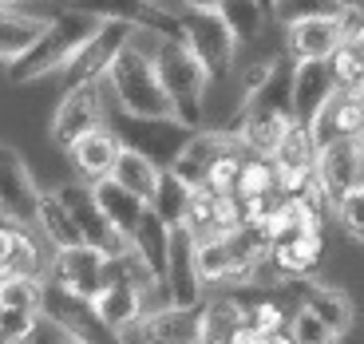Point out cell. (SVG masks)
Listing matches in <instances>:
<instances>
[{
  "label": "cell",
  "instance_id": "6da1fadb",
  "mask_svg": "<svg viewBox=\"0 0 364 344\" xmlns=\"http://www.w3.org/2000/svg\"><path fill=\"white\" fill-rule=\"evenodd\" d=\"M159 28H135L131 40L123 44V52L115 55V64L107 68L103 75V87L111 91V103L127 115H139V119H174V107L166 100L163 83H159V72H155V44Z\"/></svg>",
  "mask_w": 364,
  "mask_h": 344
},
{
  "label": "cell",
  "instance_id": "7a4b0ae2",
  "mask_svg": "<svg viewBox=\"0 0 364 344\" xmlns=\"http://www.w3.org/2000/svg\"><path fill=\"white\" fill-rule=\"evenodd\" d=\"M151 60H155L159 83H163L166 100H171V107H174V123H182L186 131H202L206 127L210 75H206V68L194 60L186 40L182 36H159Z\"/></svg>",
  "mask_w": 364,
  "mask_h": 344
},
{
  "label": "cell",
  "instance_id": "3957f363",
  "mask_svg": "<svg viewBox=\"0 0 364 344\" xmlns=\"http://www.w3.org/2000/svg\"><path fill=\"white\" fill-rule=\"evenodd\" d=\"M103 24H107V20H95V16H87V12H72V9L55 12V16L48 20V32L36 40V48L9 68V80L12 83H32V80H44V75L68 72V64L80 55V48L87 44Z\"/></svg>",
  "mask_w": 364,
  "mask_h": 344
},
{
  "label": "cell",
  "instance_id": "277c9868",
  "mask_svg": "<svg viewBox=\"0 0 364 344\" xmlns=\"http://www.w3.org/2000/svg\"><path fill=\"white\" fill-rule=\"evenodd\" d=\"M107 127L123 139V146L143 151L146 158H155L163 171H171L174 158L182 154V146H186V139L194 135V131H186L182 123H174V119H139V115L119 111L115 103L107 107Z\"/></svg>",
  "mask_w": 364,
  "mask_h": 344
},
{
  "label": "cell",
  "instance_id": "5b68a950",
  "mask_svg": "<svg viewBox=\"0 0 364 344\" xmlns=\"http://www.w3.org/2000/svg\"><path fill=\"white\" fill-rule=\"evenodd\" d=\"M182 40L194 52L202 68H206L210 83H222L230 72H234V55H237V40L226 28V20L218 12H182L178 16Z\"/></svg>",
  "mask_w": 364,
  "mask_h": 344
},
{
  "label": "cell",
  "instance_id": "8992f818",
  "mask_svg": "<svg viewBox=\"0 0 364 344\" xmlns=\"http://www.w3.org/2000/svg\"><path fill=\"white\" fill-rule=\"evenodd\" d=\"M40 317L52 321L60 333L75 336V340H83V344H123V336L111 333L100 321V313H95L91 301L60 289V285H52L48 277H44V305H40Z\"/></svg>",
  "mask_w": 364,
  "mask_h": 344
},
{
  "label": "cell",
  "instance_id": "52a82bcc",
  "mask_svg": "<svg viewBox=\"0 0 364 344\" xmlns=\"http://www.w3.org/2000/svg\"><path fill=\"white\" fill-rule=\"evenodd\" d=\"M100 127H107L103 83H80V87H68L64 91V100H60V107H55L48 135H52L55 146L72 151L83 135H91V131H100Z\"/></svg>",
  "mask_w": 364,
  "mask_h": 344
},
{
  "label": "cell",
  "instance_id": "ba28073f",
  "mask_svg": "<svg viewBox=\"0 0 364 344\" xmlns=\"http://www.w3.org/2000/svg\"><path fill=\"white\" fill-rule=\"evenodd\" d=\"M44 190L36 186L28 171L24 154L16 146H0V217L9 226H32L36 230V210Z\"/></svg>",
  "mask_w": 364,
  "mask_h": 344
},
{
  "label": "cell",
  "instance_id": "9c48e42d",
  "mask_svg": "<svg viewBox=\"0 0 364 344\" xmlns=\"http://www.w3.org/2000/svg\"><path fill=\"white\" fill-rule=\"evenodd\" d=\"M166 305L174 308H198L202 305V273H198V237L186 226L171 230V249H166Z\"/></svg>",
  "mask_w": 364,
  "mask_h": 344
},
{
  "label": "cell",
  "instance_id": "30bf717a",
  "mask_svg": "<svg viewBox=\"0 0 364 344\" xmlns=\"http://www.w3.org/2000/svg\"><path fill=\"white\" fill-rule=\"evenodd\" d=\"M55 194L64 198L68 214L75 217V226H80V234H83V245L100 249L103 257H119V254H127V249H131V242L119 234L115 226H111L107 214L100 210V202H95L91 186H80V182H72V186H64V190H55Z\"/></svg>",
  "mask_w": 364,
  "mask_h": 344
},
{
  "label": "cell",
  "instance_id": "8fae6325",
  "mask_svg": "<svg viewBox=\"0 0 364 344\" xmlns=\"http://www.w3.org/2000/svg\"><path fill=\"white\" fill-rule=\"evenodd\" d=\"M135 24H123V20H107V24L80 48L72 64H68V87H80V83H103L107 68L115 64V55L123 52V44L131 40Z\"/></svg>",
  "mask_w": 364,
  "mask_h": 344
},
{
  "label": "cell",
  "instance_id": "7c38bea8",
  "mask_svg": "<svg viewBox=\"0 0 364 344\" xmlns=\"http://www.w3.org/2000/svg\"><path fill=\"white\" fill-rule=\"evenodd\" d=\"M103 269H107V257L91 245L80 249H55L52 265H48V281L60 285V289L75 293L83 301H95V293L103 289Z\"/></svg>",
  "mask_w": 364,
  "mask_h": 344
},
{
  "label": "cell",
  "instance_id": "4fadbf2b",
  "mask_svg": "<svg viewBox=\"0 0 364 344\" xmlns=\"http://www.w3.org/2000/svg\"><path fill=\"white\" fill-rule=\"evenodd\" d=\"M237 146H246L242 143V135L237 131H230V127H222V131H194L191 139H186V146H182V154L174 158V166L171 171L178 174L191 190H198V186H206V174H210V166L218 163L226 151H237Z\"/></svg>",
  "mask_w": 364,
  "mask_h": 344
},
{
  "label": "cell",
  "instance_id": "5bb4252c",
  "mask_svg": "<svg viewBox=\"0 0 364 344\" xmlns=\"http://www.w3.org/2000/svg\"><path fill=\"white\" fill-rule=\"evenodd\" d=\"M360 163H364V146L360 139H337L317 151V182L328 194L333 210L345 194H353L360 186Z\"/></svg>",
  "mask_w": 364,
  "mask_h": 344
},
{
  "label": "cell",
  "instance_id": "9a60e30c",
  "mask_svg": "<svg viewBox=\"0 0 364 344\" xmlns=\"http://www.w3.org/2000/svg\"><path fill=\"white\" fill-rule=\"evenodd\" d=\"M337 95V80L328 60H301L293 64V123L313 127V119Z\"/></svg>",
  "mask_w": 364,
  "mask_h": 344
},
{
  "label": "cell",
  "instance_id": "2e32d148",
  "mask_svg": "<svg viewBox=\"0 0 364 344\" xmlns=\"http://www.w3.org/2000/svg\"><path fill=\"white\" fill-rule=\"evenodd\" d=\"M131 333L139 336V344H202V305L198 308H174V305L151 308V313H143V321Z\"/></svg>",
  "mask_w": 364,
  "mask_h": 344
},
{
  "label": "cell",
  "instance_id": "e0dca14e",
  "mask_svg": "<svg viewBox=\"0 0 364 344\" xmlns=\"http://www.w3.org/2000/svg\"><path fill=\"white\" fill-rule=\"evenodd\" d=\"M68 9L87 12L95 20H123V24H135V28H159L166 36H182L178 16L146 4V0H68Z\"/></svg>",
  "mask_w": 364,
  "mask_h": 344
},
{
  "label": "cell",
  "instance_id": "ac0fdd59",
  "mask_svg": "<svg viewBox=\"0 0 364 344\" xmlns=\"http://www.w3.org/2000/svg\"><path fill=\"white\" fill-rule=\"evenodd\" d=\"M345 40V20L341 16H317V20H297L285 28V52L293 64L301 60H333V52Z\"/></svg>",
  "mask_w": 364,
  "mask_h": 344
},
{
  "label": "cell",
  "instance_id": "d6986e66",
  "mask_svg": "<svg viewBox=\"0 0 364 344\" xmlns=\"http://www.w3.org/2000/svg\"><path fill=\"white\" fill-rule=\"evenodd\" d=\"M289 293H297V305L309 308L313 317H321L337 336H345L356 321V308H353V297H348L341 285H325V281H293L285 285Z\"/></svg>",
  "mask_w": 364,
  "mask_h": 344
},
{
  "label": "cell",
  "instance_id": "ffe728a7",
  "mask_svg": "<svg viewBox=\"0 0 364 344\" xmlns=\"http://www.w3.org/2000/svg\"><path fill=\"white\" fill-rule=\"evenodd\" d=\"M309 135H313V143H317V151L328 143H337V139H360L364 135V95L337 91V95L325 103V111L313 119Z\"/></svg>",
  "mask_w": 364,
  "mask_h": 344
},
{
  "label": "cell",
  "instance_id": "44dd1931",
  "mask_svg": "<svg viewBox=\"0 0 364 344\" xmlns=\"http://www.w3.org/2000/svg\"><path fill=\"white\" fill-rule=\"evenodd\" d=\"M44 32H48V16L0 4V64L12 68L16 60H24Z\"/></svg>",
  "mask_w": 364,
  "mask_h": 344
},
{
  "label": "cell",
  "instance_id": "7402d4cb",
  "mask_svg": "<svg viewBox=\"0 0 364 344\" xmlns=\"http://www.w3.org/2000/svg\"><path fill=\"white\" fill-rule=\"evenodd\" d=\"M68 154H72L75 171H80L83 178L100 182V178H111V174H115V163H119V154H123V139L111 127H100V131H91V135H83Z\"/></svg>",
  "mask_w": 364,
  "mask_h": 344
},
{
  "label": "cell",
  "instance_id": "603a6c76",
  "mask_svg": "<svg viewBox=\"0 0 364 344\" xmlns=\"http://www.w3.org/2000/svg\"><path fill=\"white\" fill-rule=\"evenodd\" d=\"M91 194H95V202H100V210L107 214V222L119 230V234L131 242V234L139 230V222H143V214L151 206H146L139 194H131L127 186H119L115 178H100L91 182Z\"/></svg>",
  "mask_w": 364,
  "mask_h": 344
},
{
  "label": "cell",
  "instance_id": "cb8c5ba5",
  "mask_svg": "<svg viewBox=\"0 0 364 344\" xmlns=\"http://www.w3.org/2000/svg\"><path fill=\"white\" fill-rule=\"evenodd\" d=\"M143 301H146V293L131 289V285H115V281H111V285H103V289L95 293V301H91V305H95L100 321L111 328V333L123 336V333H131V328L143 321V313H146Z\"/></svg>",
  "mask_w": 364,
  "mask_h": 344
},
{
  "label": "cell",
  "instance_id": "d4e9b609",
  "mask_svg": "<svg viewBox=\"0 0 364 344\" xmlns=\"http://www.w3.org/2000/svg\"><path fill=\"white\" fill-rule=\"evenodd\" d=\"M36 230L52 249H80L83 245V234L75 226V217L68 214L64 198L60 194H44L40 198V210H36Z\"/></svg>",
  "mask_w": 364,
  "mask_h": 344
},
{
  "label": "cell",
  "instance_id": "484cf974",
  "mask_svg": "<svg viewBox=\"0 0 364 344\" xmlns=\"http://www.w3.org/2000/svg\"><path fill=\"white\" fill-rule=\"evenodd\" d=\"M131 249L143 257L146 269L155 273V281L163 285V277H166V249H171V226H166L155 210H146V214H143L139 230L131 234ZM163 293H166V289H163Z\"/></svg>",
  "mask_w": 364,
  "mask_h": 344
},
{
  "label": "cell",
  "instance_id": "4316f807",
  "mask_svg": "<svg viewBox=\"0 0 364 344\" xmlns=\"http://www.w3.org/2000/svg\"><path fill=\"white\" fill-rule=\"evenodd\" d=\"M111 178H115L119 186H127L131 194H139V198L151 206V202H155V190H159V178H163V166H159L155 158H146L143 151L123 146V154H119L115 174H111Z\"/></svg>",
  "mask_w": 364,
  "mask_h": 344
},
{
  "label": "cell",
  "instance_id": "83f0119b",
  "mask_svg": "<svg viewBox=\"0 0 364 344\" xmlns=\"http://www.w3.org/2000/svg\"><path fill=\"white\" fill-rule=\"evenodd\" d=\"M218 16L226 20V28L234 32L237 48H242V44H254V40L262 36L269 9H265V0H222Z\"/></svg>",
  "mask_w": 364,
  "mask_h": 344
},
{
  "label": "cell",
  "instance_id": "f1b7e54d",
  "mask_svg": "<svg viewBox=\"0 0 364 344\" xmlns=\"http://www.w3.org/2000/svg\"><path fill=\"white\" fill-rule=\"evenodd\" d=\"M269 158H273L277 171H313V166H317V143H313L309 127L293 123V127L285 131L282 143L273 146Z\"/></svg>",
  "mask_w": 364,
  "mask_h": 344
},
{
  "label": "cell",
  "instance_id": "f546056e",
  "mask_svg": "<svg viewBox=\"0 0 364 344\" xmlns=\"http://www.w3.org/2000/svg\"><path fill=\"white\" fill-rule=\"evenodd\" d=\"M191 186L178 178L174 171H163V178H159V190H155V202H151V210H155L159 217H163L166 226H182L186 222V210H191Z\"/></svg>",
  "mask_w": 364,
  "mask_h": 344
},
{
  "label": "cell",
  "instance_id": "4dcf8cb0",
  "mask_svg": "<svg viewBox=\"0 0 364 344\" xmlns=\"http://www.w3.org/2000/svg\"><path fill=\"white\" fill-rule=\"evenodd\" d=\"M12 277H48L44 237L32 226H16V249H12Z\"/></svg>",
  "mask_w": 364,
  "mask_h": 344
},
{
  "label": "cell",
  "instance_id": "1f68e13d",
  "mask_svg": "<svg viewBox=\"0 0 364 344\" xmlns=\"http://www.w3.org/2000/svg\"><path fill=\"white\" fill-rule=\"evenodd\" d=\"M257 194H282V186H277V166L265 154H246L242 178H237V198H257Z\"/></svg>",
  "mask_w": 364,
  "mask_h": 344
},
{
  "label": "cell",
  "instance_id": "d6a6232c",
  "mask_svg": "<svg viewBox=\"0 0 364 344\" xmlns=\"http://www.w3.org/2000/svg\"><path fill=\"white\" fill-rule=\"evenodd\" d=\"M345 0H269V12L285 28L297 20H317V16H345Z\"/></svg>",
  "mask_w": 364,
  "mask_h": 344
},
{
  "label": "cell",
  "instance_id": "836d02e7",
  "mask_svg": "<svg viewBox=\"0 0 364 344\" xmlns=\"http://www.w3.org/2000/svg\"><path fill=\"white\" fill-rule=\"evenodd\" d=\"M0 301L16 313H40L44 305V277H9L0 281Z\"/></svg>",
  "mask_w": 364,
  "mask_h": 344
},
{
  "label": "cell",
  "instance_id": "e575fe53",
  "mask_svg": "<svg viewBox=\"0 0 364 344\" xmlns=\"http://www.w3.org/2000/svg\"><path fill=\"white\" fill-rule=\"evenodd\" d=\"M246 146H237V151H226L218 163L210 166L206 174V190L214 194H237V178H242V163H246Z\"/></svg>",
  "mask_w": 364,
  "mask_h": 344
},
{
  "label": "cell",
  "instance_id": "d590c367",
  "mask_svg": "<svg viewBox=\"0 0 364 344\" xmlns=\"http://www.w3.org/2000/svg\"><path fill=\"white\" fill-rule=\"evenodd\" d=\"M289 333L297 344H341V336L325 325L321 317H313L309 308H293V321H289Z\"/></svg>",
  "mask_w": 364,
  "mask_h": 344
},
{
  "label": "cell",
  "instance_id": "8d00e7d4",
  "mask_svg": "<svg viewBox=\"0 0 364 344\" xmlns=\"http://www.w3.org/2000/svg\"><path fill=\"white\" fill-rule=\"evenodd\" d=\"M337 222H341V230H345L348 237L364 242V190L360 186L337 202Z\"/></svg>",
  "mask_w": 364,
  "mask_h": 344
},
{
  "label": "cell",
  "instance_id": "74e56055",
  "mask_svg": "<svg viewBox=\"0 0 364 344\" xmlns=\"http://www.w3.org/2000/svg\"><path fill=\"white\" fill-rule=\"evenodd\" d=\"M40 313H16V308H4V313H0V333L9 336L12 344H24L28 336L36 333L40 328Z\"/></svg>",
  "mask_w": 364,
  "mask_h": 344
},
{
  "label": "cell",
  "instance_id": "f35d334b",
  "mask_svg": "<svg viewBox=\"0 0 364 344\" xmlns=\"http://www.w3.org/2000/svg\"><path fill=\"white\" fill-rule=\"evenodd\" d=\"M277 64H282V60H277V55H269V60H254V64H250L246 72H242V103H246V100H254L257 91H262L265 83L273 80Z\"/></svg>",
  "mask_w": 364,
  "mask_h": 344
},
{
  "label": "cell",
  "instance_id": "ab89813d",
  "mask_svg": "<svg viewBox=\"0 0 364 344\" xmlns=\"http://www.w3.org/2000/svg\"><path fill=\"white\" fill-rule=\"evenodd\" d=\"M12 249H16V226H0V281L12 277Z\"/></svg>",
  "mask_w": 364,
  "mask_h": 344
},
{
  "label": "cell",
  "instance_id": "60d3db41",
  "mask_svg": "<svg viewBox=\"0 0 364 344\" xmlns=\"http://www.w3.org/2000/svg\"><path fill=\"white\" fill-rule=\"evenodd\" d=\"M186 12H218V4L222 0H178Z\"/></svg>",
  "mask_w": 364,
  "mask_h": 344
},
{
  "label": "cell",
  "instance_id": "b9f144b4",
  "mask_svg": "<svg viewBox=\"0 0 364 344\" xmlns=\"http://www.w3.org/2000/svg\"><path fill=\"white\" fill-rule=\"evenodd\" d=\"M265 344H297V340H293V333L285 328V333H273V336H265Z\"/></svg>",
  "mask_w": 364,
  "mask_h": 344
},
{
  "label": "cell",
  "instance_id": "7bdbcfd3",
  "mask_svg": "<svg viewBox=\"0 0 364 344\" xmlns=\"http://www.w3.org/2000/svg\"><path fill=\"white\" fill-rule=\"evenodd\" d=\"M55 344H83V340H75V336H68V333H60V340Z\"/></svg>",
  "mask_w": 364,
  "mask_h": 344
},
{
  "label": "cell",
  "instance_id": "ee69618b",
  "mask_svg": "<svg viewBox=\"0 0 364 344\" xmlns=\"http://www.w3.org/2000/svg\"><path fill=\"white\" fill-rule=\"evenodd\" d=\"M0 4H12V9H16V4H20V0H0Z\"/></svg>",
  "mask_w": 364,
  "mask_h": 344
},
{
  "label": "cell",
  "instance_id": "f6af8a7d",
  "mask_svg": "<svg viewBox=\"0 0 364 344\" xmlns=\"http://www.w3.org/2000/svg\"><path fill=\"white\" fill-rule=\"evenodd\" d=\"M0 344H12V340H9V336H4V333H0Z\"/></svg>",
  "mask_w": 364,
  "mask_h": 344
},
{
  "label": "cell",
  "instance_id": "bcb514c9",
  "mask_svg": "<svg viewBox=\"0 0 364 344\" xmlns=\"http://www.w3.org/2000/svg\"><path fill=\"white\" fill-rule=\"evenodd\" d=\"M146 4H155V9H163V4H159V0H146Z\"/></svg>",
  "mask_w": 364,
  "mask_h": 344
},
{
  "label": "cell",
  "instance_id": "7dc6e473",
  "mask_svg": "<svg viewBox=\"0 0 364 344\" xmlns=\"http://www.w3.org/2000/svg\"><path fill=\"white\" fill-rule=\"evenodd\" d=\"M345 4H360V0H345Z\"/></svg>",
  "mask_w": 364,
  "mask_h": 344
},
{
  "label": "cell",
  "instance_id": "c3c4849f",
  "mask_svg": "<svg viewBox=\"0 0 364 344\" xmlns=\"http://www.w3.org/2000/svg\"><path fill=\"white\" fill-rule=\"evenodd\" d=\"M0 313H4V301H0Z\"/></svg>",
  "mask_w": 364,
  "mask_h": 344
}]
</instances>
